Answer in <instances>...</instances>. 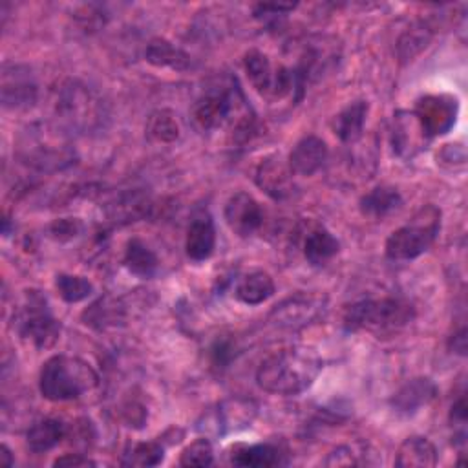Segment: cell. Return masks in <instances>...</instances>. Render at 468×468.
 Returning a JSON list of instances; mask_svg holds the SVG:
<instances>
[{"instance_id":"6da1fadb","label":"cell","mask_w":468,"mask_h":468,"mask_svg":"<svg viewBox=\"0 0 468 468\" xmlns=\"http://www.w3.org/2000/svg\"><path fill=\"white\" fill-rule=\"evenodd\" d=\"M322 369V360L307 347H287L269 355L256 371L258 386L274 395L305 391Z\"/></svg>"},{"instance_id":"7a4b0ae2","label":"cell","mask_w":468,"mask_h":468,"mask_svg":"<svg viewBox=\"0 0 468 468\" xmlns=\"http://www.w3.org/2000/svg\"><path fill=\"white\" fill-rule=\"evenodd\" d=\"M415 318V307L397 296L366 298L346 307L342 324L346 331H369L386 335L402 329Z\"/></svg>"},{"instance_id":"3957f363","label":"cell","mask_w":468,"mask_h":468,"mask_svg":"<svg viewBox=\"0 0 468 468\" xmlns=\"http://www.w3.org/2000/svg\"><path fill=\"white\" fill-rule=\"evenodd\" d=\"M97 384L99 377L93 367L68 355L49 356L38 375V389L42 397L51 402L75 400Z\"/></svg>"},{"instance_id":"277c9868","label":"cell","mask_w":468,"mask_h":468,"mask_svg":"<svg viewBox=\"0 0 468 468\" xmlns=\"http://www.w3.org/2000/svg\"><path fill=\"white\" fill-rule=\"evenodd\" d=\"M441 230V210L435 205L419 208L413 218L393 230L384 245L386 256L393 261H410L424 254Z\"/></svg>"},{"instance_id":"5b68a950","label":"cell","mask_w":468,"mask_h":468,"mask_svg":"<svg viewBox=\"0 0 468 468\" xmlns=\"http://www.w3.org/2000/svg\"><path fill=\"white\" fill-rule=\"evenodd\" d=\"M13 325L37 349L53 347L60 336V322L53 316L48 298L37 289L24 292V300L13 316Z\"/></svg>"},{"instance_id":"8992f818","label":"cell","mask_w":468,"mask_h":468,"mask_svg":"<svg viewBox=\"0 0 468 468\" xmlns=\"http://www.w3.org/2000/svg\"><path fill=\"white\" fill-rule=\"evenodd\" d=\"M55 112L71 128L90 130L102 121V101L82 82L68 79L55 93Z\"/></svg>"},{"instance_id":"52a82bcc","label":"cell","mask_w":468,"mask_h":468,"mask_svg":"<svg viewBox=\"0 0 468 468\" xmlns=\"http://www.w3.org/2000/svg\"><path fill=\"white\" fill-rule=\"evenodd\" d=\"M250 112V108L245 102L243 93L239 91L238 84L216 91L205 93L192 108V117L194 122L205 130H216L225 124L232 126L234 124V115L239 117L243 113Z\"/></svg>"},{"instance_id":"ba28073f","label":"cell","mask_w":468,"mask_h":468,"mask_svg":"<svg viewBox=\"0 0 468 468\" xmlns=\"http://www.w3.org/2000/svg\"><path fill=\"white\" fill-rule=\"evenodd\" d=\"M325 307V296L316 292H296L272 307L269 322L282 329H300L324 316Z\"/></svg>"},{"instance_id":"9c48e42d","label":"cell","mask_w":468,"mask_h":468,"mask_svg":"<svg viewBox=\"0 0 468 468\" xmlns=\"http://www.w3.org/2000/svg\"><path fill=\"white\" fill-rule=\"evenodd\" d=\"M457 99L452 95H424L413 108L422 130L431 139L452 130L457 119Z\"/></svg>"},{"instance_id":"30bf717a","label":"cell","mask_w":468,"mask_h":468,"mask_svg":"<svg viewBox=\"0 0 468 468\" xmlns=\"http://www.w3.org/2000/svg\"><path fill=\"white\" fill-rule=\"evenodd\" d=\"M229 229L239 238H249L256 234L263 225V210L260 203L249 192H234L223 210Z\"/></svg>"},{"instance_id":"8fae6325","label":"cell","mask_w":468,"mask_h":468,"mask_svg":"<svg viewBox=\"0 0 468 468\" xmlns=\"http://www.w3.org/2000/svg\"><path fill=\"white\" fill-rule=\"evenodd\" d=\"M38 95L37 82L27 68L20 64H4L2 71V104L4 108L22 110L35 104Z\"/></svg>"},{"instance_id":"7c38bea8","label":"cell","mask_w":468,"mask_h":468,"mask_svg":"<svg viewBox=\"0 0 468 468\" xmlns=\"http://www.w3.org/2000/svg\"><path fill=\"white\" fill-rule=\"evenodd\" d=\"M430 141L426 132L422 130L415 112L400 110L393 115L391 124V148L402 159L415 157Z\"/></svg>"},{"instance_id":"4fadbf2b","label":"cell","mask_w":468,"mask_h":468,"mask_svg":"<svg viewBox=\"0 0 468 468\" xmlns=\"http://www.w3.org/2000/svg\"><path fill=\"white\" fill-rule=\"evenodd\" d=\"M439 395L437 384L428 377H413L406 380L389 399L395 413L410 417L430 406Z\"/></svg>"},{"instance_id":"5bb4252c","label":"cell","mask_w":468,"mask_h":468,"mask_svg":"<svg viewBox=\"0 0 468 468\" xmlns=\"http://www.w3.org/2000/svg\"><path fill=\"white\" fill-rule=\"evenodd\" d=\"M254 181L261 192H265L274 201L289 199L294 192L292 172L287 163H283L278 155H269L261 159L256 168Z\"/></svg>"},{"instance_id":"9a60e30c","label":"cell","mask_w":468,"mask_h":468,"mask_svg":"<svg viewBox=\"0 0 468 468\" xmlns=\"http://www.w3.org/2000/svg\"><path fill=\"white\" fill-rule=\"evenodd\" d=\"M329 150L324 139L316 135L302 137L291 150L287 165L296 176H313L327 161Z\"/></svg>"},{"instance_id":"2e32d148","label":"cell","mask_w":468,"mask_h":468,"mask_svg":"<svg viewBox=\"0 0 468 468\" xmlns=\"http://www.w3.org/2000/svg\"><path fill=\"white\" fill-rule=\"evenodd\" d=\"M216 249V229L210 214H199L196 216L188 229L185 238V252L194 261H203L212 256Z\"/></svg>"},{"instance_id":"e0dca14e","label":"cell","mask_w":468,"mask_h":468,"mask_svg":"<svg viewBox=\"0 0 468 468\" xmlns=\"http://www.w3.org/2000/svg\"><path fill=\"white\" fill-rule=\"evenodd\" d=\"M230 463L234 466H256L269 468L285 464V453L280 446L272 442H258V444H236L230 452Z\"/></svg>"},{"instance_id":"ac0fdd59","label":"cell","mask_w":468,"mask_h":468,"mask_svg":"<svg viewBox=\"0 0 468 468\" xmlns=\"http://www.w3.org/2000/svg\"><path fill=\"white\" fill-rule=\"evenodd\" d=\"M439 463L435 444L422 435H411L397 450L395 466L399 468H431Z\"/></svg>"},{"instance_id":"d6986e66","label":"cell","mask_w":468,"mask_h":468,"mask_svg":"<svg viewBox=\"0 0 468 468\" xmlns=\"http://www.w3.org/2000/svg\"><path fill=\"white\" fill-rule=\"evenodd\" d=\"M367 112H369V104L364 99L353 101L346 108H342L333 121V130L336 137L347 144L358 141L364 132Z\"/></svg>"},{"instance_id":"ffe728a7","label":"cell","mask_w":468,"mask_h":468,"mask_svg":"<svg viewBox=\"0 0 468 468\" xmlns=\"http://www.w3.org/2000/svg\"><path fill=\"white\" fill-rule=\"evenodd\" d=\"M402 205V196L395 186L378 185L371 188L360 199V212L371 219H382L388 214L395 212Z\"/></svg>"},{"instance_id":"44dd1931","label":"cell","mask_w":468,"mask_h":468,"mask_svg":"<svg viewBox=\"0 0 468 468\" xmlns=\"http://www.w3.org/2000/svg\"><path fill=\"white\" fill-rule=\"evenodd\" d=\"M144 58L146 62H150L155 68H168V69H176V71H183L186 68H190V57L188 53H185L181 48H177L176 44H172L166 38H152L146 44L144 49Z\"/></svg>"},{"instance_id":"7402d4cb","label":"cell","mask_w":468,"mask_h":468,"mask_svg":"<svg viewBox=\"0 0 468 468\" xmlns=\"http://www.w3.org/2000/svg\"><path fill=\"white\" fill-rule=\"evenodd\" d=\"M340 250V241L324 227H314L303 239V258L314 265H325Z\"/></svg>"},{"instance_id":"603a6c76","label":"cell","mask_w":468,"mask_h":468,"mask_svg":"<svg viewBox=\"0 0 468 468\" xmlns=\"http://www.w3.org/2000/svg\"><path fill=\"white\" fill-rule=\"evenodd\" d=\"M68 435V428L58 419H42L27 430L26 444L33 453H46L53 450L64 437Z\"/></svg>"},{"instance_id":"cb8c5ba5","label":"cell","mask_w":468,"mask_h":468,"mask_svg":"<svg viewBox=\"0 0 468 468\" xmlns=\"http://www.w3.org/2000/svg\"><path fill=\"white\" fill-rule=\"evenodd\" d=\"M122 263L132 274L144 278V280L152 278L159 267V260H157L155 252L139 238L128 239Z\"/></svg>"},{"instance_id":"d4e9b609","label":"cell","mask_w":468,"mask_h":468,"mask_svg":"<svg viewBox=\"0 0 468 468\" xmlns=\"http://www.w3.org/2000/svg\"><path fill=\"white\" fill-rule=\"evenodd\" d=\"M274 294V282L265 271L245 274L236 285V298L245 305H260Z\"/></svg>"},{"instance_id":"484cf974","label":"cell","mask_w":468,"mask_h":468,"mask_svg":"<svg viewBox=\"0 0 468 468\" xmlns=\"http://www.w3.org/2000/svg\"><path fill=\"white\" fill-rule=\"evenodd\" d=\"M243 68L250 80V84L256 88L258 93L272 97V82H274V69L269 57L258 49H250L243 57Z\"/></svg>"},{"instance_id":"4316f807","label":"cell","mask_w":468,"mask_h":468,"mask_svg":"<svg viewBox=\"0 0 468 468\" xmlns=\"http://www.w3.org/2000/svg\"><path fill=\"white\" fill-rule=\"evenodd\" d=\"M256 415V408L250 400L243 399H232L227 400L219 406L216 413V422H218V431H227V430H238L252 422Z\"/></svg>"},{"instance_id":"83f0119b","label":"cell","mask_w":468,"mask_h":468,"mask_svg":"<svg viewBox=\"0 0 468 468\" xmlns=\"http://www.w3.org/2000/svg\"><path fill=\"white\" fill-rule=\"evenodd\" d=\"M146 135L157 143H174L179 137V122L174 112L161 108L148 115Z\"/></svg>"},{"instance_id":"f1b7e54d","label":"cell","mask_w":468,"mask_h":468,"mask_svg":"<svg viewBox=\"0 0 468 468\" xmlns=\"http://www.w3.org/2000/svg\"><path fill=\"white\" fill-rule=\"evenodd\" d=\"M55 285H57L60 298L68 303L82 302L93 294V283L88 278L77 276V274L60 272V274H57Z\"/></svg>"},{"instance_id":"f546056e","label":"cell","mask_w":468,"mask_h":468,"mask_svg":"<svg viewBox=\"0 0 468 468\" xmlns=\"http://www.w3.org/2000/svg\"><path fill=\"white\" fill-rule=\"evenodd\" d=\"M433 27L428 22H420L415 27L408 29L397 42V51L402 60L413 58L417 53H420L428 42L431 40Z\"/></svg>"},{"instance_id":"4dcf8cb0","label":"cell","mask_w":468,"mask_h":468,"mask_svg":"<svg viewBox=\"0 0 468 468\" xmlns=\"http://www.w3.org/2000/svg\"><path fill=\"white\" fill-rule=\"evenodd\" d=\"M165 459V450L157 441L137 442L128 453H124L122 464L128 466H157Z\"/></svg>"},{"instance_id":"1f68e13d","label":"cell","mask_w":468,"mask_h":468,"mask_svg":"<svg viewBox=\"0 0 468 468\" xmlns=\"http://www.w3.org/2000/svg\"><path fill=\"white\" fill-rule=\"evenodd\" d=\"M119 314H121V309L117 307L115 302H112V300H108V298H99L95 303H91V305L82 313V318L86 320L84 324L101 329V327L117 324Z\"/></svg>"},{"instance_id":"d6a6232c","label":"cell","mask_w":468,"mask_h":468,"mask_svg":"<svg viewBox=\"0 0 468 468\" xmlns=\"http://www.w3.org/2000/svg\"><path fill=\"white\" fill-rule=\"evenodd\" d=\"M214 461V450L207 437H199L183 448L179 455L181 466H210Z\"/></svg>"},{"instance_id":"836d02e7","label":"cell","mask_w":468,"mask_h":468,"mask_svg":"<svg viewBox=\"0 0 468 468\" xmlns=\"http://www.w3.org/2000/svg\"><path fill=\"white\" fill-rule=\"evenodd\" d=\"M82 229L84 225L79 218H58L49 225L48 232L57 241H69L77 238L82 232Z\"/></svg>"},{"instance_id":"e575fe53","label":"cell","mask_w":468,"mask_h":468,"mask_svg":"<svg viewBox=\"0 0 468 468\" xmlns=\"http://www.w3.org/2000/svg\"><path fill=\"white\" fill-rule=\"evenodd\" d=\"M296 7V4H283V2H261L252 7L254 16L267 22L274 24L278 18H283L287 13H291Z\"/></svg>"},{"instance_id":"d590c367","label":"cell","mask_w":468,"mask_h":468,"mask_svg":"<svg viewBox=\"0 0 468 468\" xmlns=\"http://www.w3.org/2000/svg\"><path fill=\"white\" fill-rule=\"evenodd\" d=\"M360 453H356L351 446H338L333 452L327 453V457L324 459L325 466H353V464H364L358 459Z\"/></svg>"},{"instance_id":"8d00e7d4","label":"cell","mask_w":468,"mask_h":468,"mask_svg":"<svg viewBox=\"0 0 468 468\" xmlns=\"http://www.w3.org/2000/svg\"><path fill=\"white\" fill-rule=\"evenodd\" d=\"M234 355L236 353H234L232 342L225 340V338L216 340L210 347V360H212V366H216V367H227Z\"/></svg>"},{"instance_id":"74e56055","label":"cell","mask_w":468,"mask_h":468,"mask_svg":"<svg viewBox=\"0 0 468 468\" xmlns=\"http://www.w3.org/2000/svg\"><path fill=\"white\" fill-rule=\"evenodd\" d=\"M53 466H95V461L84 453H64L53 461Z\"/></svg>"},{"instance_id":"f35d334b","label":"cell","mask_w":468,"mask_h":468,"mask_svg":"<svg viewBox=\"0 0 468 468\" xmlns=\"http://www.w3.org/2000/svg\"><path fill=\"white\" fill-rule=\"evenodd\" d=\"M450 349H453V353L464 355L466 353V329L461 327L459 331H455L450 338Z\"/></svg>"},{"instance_id":"ab89813d","label":"cell","mask_w":468,"mask_h":468,"mask_svg":"<svg viewBox=\"0 0 468 468\" xmlns=\"http://www.w3.org/2000/svg\"><path fill=\"white\" fill-rule=\"evenodd\" d=\"M0 464H2V466H13V464H15V459H13V455H11V450H9L5 444H2Z\"/></svg>"}]
</instances>
